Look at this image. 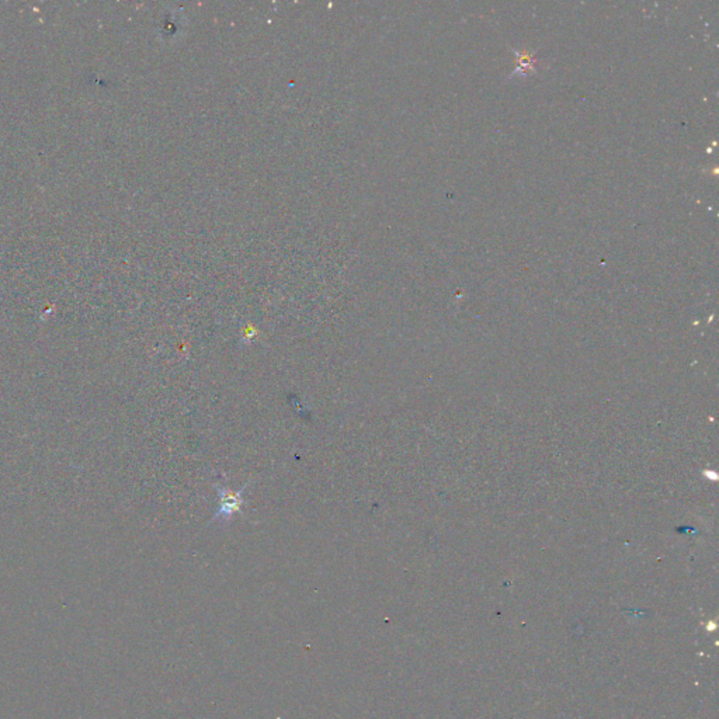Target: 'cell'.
Returning a JSON list of instances; mask_svg holds the SVG:
<instances>
[{
	"label": "cell",
	"instance_id": "cell-2",
	"mask_svg": "<svg viewBox=\"0 0 719 719\" xmlns=\"http://www.w3.org/2000/svg\"><path fill=\"white\" fill-rule=\"evenodd\" d=\"M520 59H523V60L520 62V68H518V69L526 70V72H528L530 69H533V62H534L533 56L523 55L520 56Z\"/></svg>",
	"mask_w": 719,
	"mask_h": 719
},
{
	"label": "cell",
	"instance_id": "cell-1",
	"mask_svg": "<svg viewBox=\"0 0 719 719\" xmlns=\"http://www.w3.org/2000/svg\"><path fill=\"white\" fill-rule=\"evenodd\" d=\"M218 496H220V506L215 513V517L213 518V523L215 521H228L230 520L236 513L240 511L245 500H243V492L245 488L239 491H232L230 488L225 485H217Z\"/></svg>",
	"mask_w": 719,
	"mask_h": 719
}]
</instances>
